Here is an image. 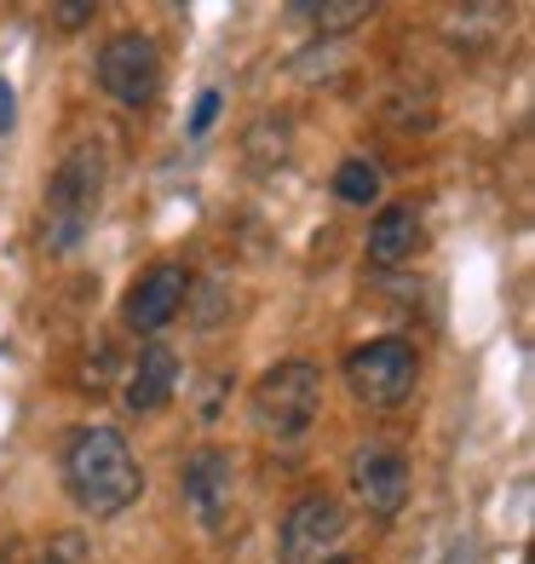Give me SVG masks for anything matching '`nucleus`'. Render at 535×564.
<instances>
[{"label":"nucleus","mask_w":535,"mask_h":564,"mask_svg":"<svg viewBox=\"0 0 535 564\" xmlns=\"http://www.w3.org/2000/svg\"><path fill=\"white\" fill-rule=\"evenodd\" d=\"M185 294H190V271L178 260H162V265H150L133 289H127L121 323L139 328V335H156V328H167L178 312H185Z\"/></svg>","instance_id":"6e6552de"},{"label":"nucleus","mask_w":535,"mask_h":564,"mask_svg":"<svg viewBox=\"0 0 535 564\" xmlns=\"http://www.w3.org/2000/svg\"><path fill=\"white\" fill-rule=\"evenodd\" d=\"M225 387H231L225 375H214L208 387H201V392H208V398H201V421H214V415H219V392H225Z\"/></svg>","instance_id":"a211bd4d"},{"label":"nucleus","mask_w":535,"mask_h":564,"mask_svg":"<svg viewBox=\"0 0 535 564\" xmlns=\"http://www.w3.org/2000/svg\"><path fill=\"white\" fill-rule=\"evenodd\" d=\"M346 547V507L335 496H305L283 519L276 558L283 564H335Z\"/></svg>","instance_id":"0eeeda50"},{"label":"nucleus","mask_w":535,"mask_h":564,"mask_svg":"<svg viewBox=\"0 0 535 564\" xmlns=\"http://www.w3.org/2000/svg\"><path fill=\"white\" fill-rule=\"evenodd\" d=\"M185 312L196 328H219L225 317H231V305H225V276H208V282H190L185 294Z\"/></svg>","instance_id":"ddd939ff"},{"label":"nucleus","mask_w":535,"mask_h":564,"mask_svg":"<svg viewBox=\"0 0 535 564\" xmlns=\"http://www.w3.org/2000/svg\"><path fill=\"white\" fill-rule=\"evenodd\" d=\"M421 253V214L410 202H392V208H380L374 225H369V260L374 265H410Z\"/></svg>","instance_id":"9b49d317"},{"label":"nucleus","mask_w":535,"mask_h":564,"mask_svg":"<svg viewBox=\"0 0 535 564\" xmlns=\"http://www.w3.org/2000/svg\"><path fill=\"white\" fill-rule=\"evenodd\" d=\"M64 490L92 519H116L144 496V467L116 426H75L64 444Z\"/></svg>","instance_id":"f257e3e1"},{"label":"nucleus","mask_w":535,"mask_h":564,"mask_svg":"<svg viewBox=\"0 0 535 564\" xmlns=\"http://www.w3.org/2000/svg\"><path fill=\"white\" fill-rule=\"evenodd\" d=\"M219 110H225V93L208 87V93L196 98V110H190V121H185V133H190V139H208V133H214V121H219Z\"/></svg>","instance_id":"2eb2a0df"},{"label":"nucleus","mask_w":535,"mask_h":564,"mask_svg":"<svg viewBox=\"0 0 535 564\" xmlns=\"http://www.w3.org/2000/svg\"><path fill=\"white\" fill-rule=\"evenodd\" d=\"M410 490H415V467H410V455H403V444H392V438L357 444V455H351V496H357V507H363L369 519H397V512L410 507Z\"/></svg>","instance_id":"39448f33"},{"label":"nucleus","mask_w":535,"mask_h":564,"mask_svg":"<svg viewBox=\"0 0 535 564\" xmlns=\"http://www.w3.org/2000/svg\"><path fill=\"white\" fill-rule=\"evenodd\" d=\"M248 409H253V426H260L265 438H276V444L305 438L323 415V369L305 364V357H288V364L265 369L253 380Z\"/></svg>","instance_id":"7ed1b4c3"},{"label":"nucleus","mask_w":535,"mask_h":564,"mask_svg":"<svg viewBox=\"0 0 535 564\" xmlns=\"http://www.w3.org/2000/svg\"><path fill=\"white\" fill-rule=\"evenodd\" d=\"M92 18H98L92 0H69V7H53V23H58V30H81V23H92Z\"/></svg>","instance_id":"dca6fc26"},{"label":"nucleus","mask_w":535,"mask_h":564,"mask_svg":"<svg viewBox=\"0 0 535 564\" xmlns=\"http://www.w3.org/2000/svg\"><path fill=\"white\" fill-rule=\"evenodd\" d=\"M173 387H178V351L156 340V346L139 351V364L121 387V403L133 409V415H156V409L173 398Z\"/></svg>","instance_id":"9d476101"},{"label":"nucleus","mask_w":535,"mask_h":564,"mask_svg":"<svg viewBox=\"0 0 535 564\" xmlns=\"http://www.w3.org/2000/svg\"><path fill=\"white\" fill-rule=\"evenodd\" d=\"M374 7H363V0H328V7H294V18H312V23H323V35H340V30H351V23H363Z\"/></svg>","instance_id":"4468645a"},{"label":"nucleus","mask_w":535,"mask_h":564,"mask_svg":"<svg viewBox=\"0 0 535 564\" xmlns=\"http://www.w3.org/2000/svg\"><path fill=\"white\" fill-rule=\"evenodd\" d=\"M12 127H18V93H12L7 75H0V139H7Z\"/></svg>","instance_id":"f3484780"},{"label":"nucleus","mask_w":535,"mask_h":564,"mask_svg":"<svg viewBox=\"0 0 535 564\" xmlns=\"http://www.w3.org/2000/svg\"><path fill=\"white\" fill-rule=\"evenodd\" d=\"M105 202V150L98 144H75L69 156L53 167L46 185V208H41V242L53 253H75L87 242V230Z\"/></svg>","instance_id":"f03ea898"},{"label":"nucleus","mask_w":535,"mask_h":564,"mask_svg":"<svg viewBox=\"0 0 535 564\" xmlns=\"http://www.w3.org/2000/svg\"><path fill=\"white\" fill-rule=\"evenodd\" d=\"M415 380H421V357L403 335H380L346 351V387L369 409H403L415 398Z\"/></svg>","instance_id":"20e7f679"},{"label":"nucleus","mask_w":535,"mask_h":564,"mask_svg":"<svg viewBox=\"0 0 535 564\" xmlns=\"http://www.w3.org/2000/svg\"><path fill=\"white\" fill-rule=\"evenodd\" d=\"M380 191H386V178H380V167H374V162L351 156V162H340V167H335V196H340V202H351V208H374Z\"/></svg>","instance_id":"f8f14e48"},{"label":"nucleus","mask_w":535,"mask_h":564,"mask_svg":"<svg viewBox=\"0 0 535 564\" xmlns=\"http://www.w3.org/2000/svg\"><path fill=\"white\" fill-rule=\"evenodd\" d=\"M162 46L139 35V30H127L116 41H105V53H98V87H105L116 105L127 110H144L150 98L162 93Z\"/></svg>","instance_id":"423d86ee"},{"label":"nucleus","mask_w":535,"mask_h":564,"mask_svg":"<svg viewBox=\"0 0 535 564\" xmlns=\"http://www.w3.org/2000/svg\"><path fill=\"white\" fill-rule=\"evenodd\" d=\"M35 564H75L69 553H46V558H35Z\"/></svg>","instance_id":"6ab92c4d"},{"label":"nucleus","mask_w":535,"mask_h":564,"mask_svg":"<svg viewBox=\"0 0 535 564\" xmlns=\"http://www.w3.org/2000/svg\"><path fill=\"white\" fill-rule=\"evenodd\" d=\"M178 490H185V507L196 512L201 524H219V512L231 507V490H237L231 455L214 449V444H201V449L185 460V473H178Z\"/></svg>","instance_id":"1a4fd4ad"},{"label":"nucleus","mask_w":535,"mask_h":564,"mask_svg":"<svg viewBox=\"0 0 535 564\" xmlns=\"http://www.w3.org/2000/svg\"><path fill=\"white\" fill-rule=\"evenodd\" d=\"M335 564H351V558H346V553H340V558H335Z\"/></svg>","instance_id":"aec40b11"}]
</instances>
